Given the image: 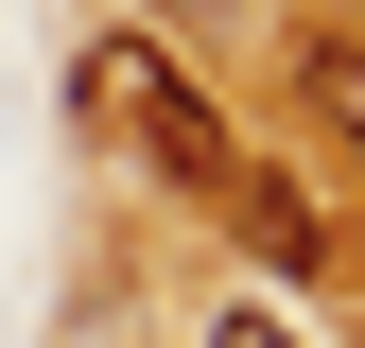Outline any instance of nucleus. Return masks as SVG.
I'll return each mask as SVG.
<instances>
[{
  "label": "nucleus",
  "instance_id": "f03ea898",
  "mask_svg": "<svg viewBox=\"0 0 365 348\" xmlns=\"http://www.w3.org/2000/svg\"><path fill=\"white\" fill-rule=\"evenodd\" d=\"M296 87H313V122L365 157V35H313V53H296Z\"/></svg>",
  "mask_w": 365,
  "mask_h": 348
},
{
  "label": "nucleus",
  "instance_id": "7ed1b4c3",
  "mask_svg": "<svg viewBox=\"0 0 365 348\" xmlns=\"http://www.w3.org/2000/svg\"><path fill=\"white\" fill-rule=\"evenodd\" d=\"M209 348H296V331L279 314H209Z\"/></svg>",
  "mask_w": 365,
  "mask_h": 348
},
{
  "label": "nucleus",
  "instance_id": "f257e3e1",
  "mask_svg": "<svg viewBox=\"0 0 365 348\" xmlns=\"http://www.w3.org/2000/svg\"><path fill=\"white\" fill-rule=\"evenodd\" d=\"M70 122H87V140H122L140 174H174V192H244V140H226V105L174 70V35H140V18H105V35L70 53Z\"/></svg>",
  "mask_w": 365,
  "mask_h": 348
}]
</instances>
